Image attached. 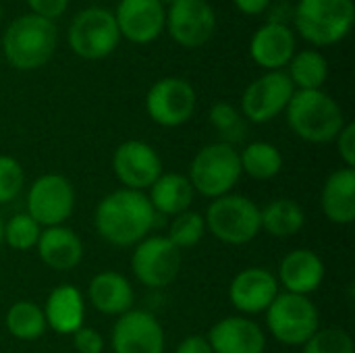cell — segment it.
I'll return each instance as SVG.
<instances>
[{
  "label": "cell",
  "instance_id": "6da1fadb",
  "mask_svg": "<svg viewBox=\"0 0 355 353\" xmlns=\"http://www.w3.org/2000/svg\"><path fill=\"white\" fill-rule=\"evenodd\" d=\"M98 235L116 248L137 246L156 223V212L144 191L116 189L100 200L94 214Z\"/></svg>",
  "mask_w": 355,
  "mask_h": 353
},
{
  "label": "cell",
  "instance_id": "7a4b0ae2",
  "mask_svg": "<svg viewBox=\"0 0 355 353\" xmlns=\"http://www.w3.org/2000/svg\"><path fill=\"white\" fill-rule=\"evenodd\" d=\"M56 44L58 31L54 21L25 12L6 25L0 54L17 71H35L54 56Z\"/></svg>",
  "mask_w": 355,
  "mask_h": 353
},
{
  "label": "cell",
  "instance_id": "3957f363",
  "mask_svg": "<svg viewBox=\"0 0 355 353\" xmlns=\"http://www.w3.org/2000/svg\"><path fill=\"white\" fill-rule=\"evenodd\" d=\"M293 31L308 44L329 48L343 42L355 23L354 0H297L291 10Z\"/></svg>",
  "mask_w": 355,
  "mask_h": 353
},
{
  "label": "cell",
  "instance_id": "277c9868",
  "mask_svg": "<svg viewBox=\"0 0 355 353\" xmlns=\"http://www.w3.org/2000/svg\"><path fill=\"white\" fill-rule=\"evenodd\" d=\"M285 114L291 131L310 144L335 141L347 123L339 102L322 89L295 92Z\"/></svg>",
  "mask_w": 355,
  "mask_h": 353
},
{
  "label": "cell",
  "instance_id": "5b68a950",
  "mask_svg": "<svg viewBox=\"0 0 355 353\" xmlns=\"http://www.w3.org/2000/svg\"><path fill=\"white\" fill-rule=\"evenodd\" d=\"M121 40L112 10L98 4L79 10L67 29L69 48L83 60H102L110 56Z\"/></svg>",
  "mask_w": 355,
  "mask_h": 353
},
{
  "label": "cell",
  "instance_id": "8992f818",
  "mask_svg": "<svg viewBox=\"0 0 355 353\" xmlns=\"http://www.w3.org/2000/svg\"><path fill=\"white\" fill-rule=\"evenodd\" d=\"M241 177L239 152L223 141L202 148L189 166V183L193 191L204 198H223L227 196Z\"/></svg>",
  "mask_w": 355,
  "mask_h": 353
},
{
  "label": "cell",
  "instance_id": "52a82bcc",
  "mask_svg": "<svg viewBox=\"0 0 355 353\" xmlns=\"http://www.w3.org/2000/svg\"><path fill=\"white\" fill-rule=\"evenodd\" d=\"M206 229L223 243L245 246L258 237L260 208L245 196H223L212 200L206 212Z\"/></svg>",
  "mask_w": 355,
  "mask_h": 353
},
{
  "label": "cell",
  "instance_id": "ba28073f",
  "mask_svg": "<svg viewBox=\"0 0 355 353\" xmlns=\"http://www.w3.org/2000/svg\"><path fill=\"white\" fill-rule=\"evenodd\" d=\"M266 325L277 341L285 345H304L320 329V316L310 298L279 293L266 310Z\"/></svg>",
  "mask_w": 355,
  "mask_h": 353
},
{
  "label": "cell",
  "instance_id": "9c48e42d",
  "mask_svg": "<svg viewBox=\"0 0 355 353\" xmlns=\"http://www.w3.org/2000/svg\"><path fill=\"white\" fill-rule=\"evenodd\" d=\"M198 106L193 85L183 77H162L146 94L148 117L166 129L185 125Z\"/></svg>",
  "mask_w": 355,
  "mask_h": 353
},
{
  "label": "cell",
  "instance_id": "30bf717a",
  "mask_svg": "<svg viewBox=\"0 0 355 353\" xmlns=\"http://www.w3.org/2000/svg\"><path fill=\"white\" fill-rule=\"evenodd\" d=\"M164 31L181 48H202L216 31V10L208 0H175L166 6Z\"/></svg>",
  "mask_w": 355,
  "mask_h": 353
},
{
  "label": "cell",
  "instance_id": "8fae6325",
  "mask_svg": "<svg viewBox=\"0 0 355 353\" xmlns=\"http://www.w3.org/2000/svg\"><path fill=\"white\" fill-rule=\"evenodd\" d=\"M293 94L295 87L285 71H266L245 87L241 96V114L250 123L264 125L285 112Z\"/></svg>",
  "mask_w": 355,
  "mask_h": 353
},
{
  "label": "cell",
  "instance_id": "7c38bea8",
  "mask_svg": "<svg viewBox=\"0 0 355 353\" xmlns=\"http://www.w3.org/2000/svg\"><path fill=\"white\" fill-rule=\"evenodd\" d=\"M75 208V191L62 175H42L27 191V214L40 227H60Z\"/></svg>",
  "mask_w": 355,
  "mask_h": 353
},
{
  "label": "cell",
  "instance_id": "4fadbf2b",
  "mask_svg": "<svg viewBox=\"0 0 355 353\" xmlns=\"http://www.w3.org/2000/svg\"><path fill=\"white\" fill-rule=\"evenodd\" d=\"M131 270L141 285L162 289L171 285L181 270V250L166 237H146L133 250Z\"/></svg>",
  "mask_w": 355,
  "mask_h": 353
},
{
  "label": "cell",
  "instance_id": "5bb4252c",
  "mask_svg": "<svg viewBox=\"0 0 355 353\" xmlns=\"http://www.w3.org/2000/svg\"><path fill=\"white\" fill-rule=\"evenodd\" d=\"M112 171L125 189L144 191L162 175V160L150 144L129 139L114 150Z\"/></svg>",
  "mask_w": 355,
  "mask_h": 353
},
{
  "label": "cell",
  "instance_id": "9a60e30c",
  "mask_svg": "<svg viewBox=\"0 0 355 353\" xmlns=\"http://www.w3.org/2000/svg\"><path fill=\"white\" fill-rule=\"evenodd\" d=\"M112 15L121 37L139 46L158 40L166 23V6L160 0H119Z\"/></svg>",
  "mask_w": 355,
  "mask_h": 353
},
{
  "label": "cell",
  "instance_id": "2e32d148",
  "mask_svg": "<svg viewBox=\"0 0 355 353\" xmlns=\"http://www.w3.org/2000/svg\"><path fill=\"white\" fill-rule=\"evenodd\" d=\"M114 353H164V331L154 314L129 310L112 327Z\"/></svg>",
  "mask_w": 355,
  "mask_h": 353
},
{
  "label": "cell",
  "instance_id": "e0dca14e",
  "mask_svg": "<svg viewBox=\"0 0 355 353\" xmlns=\"http://www.w3.org/2000/svg\"><path fill=\"white\" fill-rule=\"evenodd\" d=\"M297 52V35L289 23L266 21L250 40V58L264 71H285Z\"/></svg>",
  "mask_w": 355,
  "mask_h": 353
},
{
  "label": "cell",
  "instance_id": "ac0fdd59",
  "mask_svg": "<svg viewBox=\"0 0 355 353\" xmlns=\"http://www.w3.org/2000/svg\"><path fill=\"white\" fill-rule=\"evenodd\" d=\"M277 295H279V281L270 270L262 266H252L237 273L229 287V300L233 308L239 310L241 314L266 312Z\"/></svg>",
  "mask_w": 355,
  "mask_h": 353
},
{
  "label": "cell",
  "instance_id": "d6986e66",
  "mask_svg": "<svg viewBox=\"0 0 355 353\" xmlns=\"http://www.w3.org/2000/svg\"><path fill=\"white\" fill-rule=\"evenodd\" d=\"M212 353H264L266 335L264 331L245 316H227L218 320L208 337Z\"/></svg>",
  "mask_w": 355,
  "mask_h": 353
},
{
  "label": "cell",
  "instance_id": "ffe728a7",
  "mask_svg": "<svg viewBox=\"0 0 355 353\" xmlns=\"http://www.w3.org/2000/svg\"><path fill=\"white\" fill-rule=\"evenodd\" d=\"M277 281L287 289V293L308 298L324 281V262L312 250H293L281 260Z\"/></svg>",
  "mask_w": 355,
  "mask_h": 353
},
{
  "label": "cell",
  "instance_id": "44dd1931",
  "mask_svg": "<svg viewBox=\"0 0 355 353\" xmlns=\"http://www.w3.org/2000/svg\"><path fill=\"white\" fill-rule=\"evenodd\" d=\"M42 262L58 273L73 270L83 258V243L79 235L67 227H48L40 233L35 243Z\"/></svg>",
  "mask_w": 355,
  "mask_h": 353
},
{
  "label": "cell",
  "instance_id": "7402d4cb",
  "mask_svg": "<svg viewBox=\"0 0 355 353\" xmlns=\"http://www.w3.org/2000/svg\"><path fill=\"white\" fill-rule=\"evenodd\" d=\"M44 310L46 325L58 335H73L83 327L85 300L73 285H60L50 291Z\"/></svg>",
  "mask_w": 355,
  "mask_h": 353
},
{
  "label": "cell",
  "instance_id": "603a6c76",
  "mask_svg": "<svg viewBox=\"0 0 355 353\" xmlns=\"http://www.w3.org/2000/svg\"><path fill=\"white\" fill-rule=\"evenodd\" d=\"M87 295H89V304L106 316H121L129 312L135 300L131 283L121 273L114 270L98 273L89 281Z\"/></svg>",
  "mask_w": 355,
  "mask_h": 353
},
{
  "label": "cell",
  "instance_id": "cb8c5ba5",
  "mask_svg": "<svg viewBox=\"0 0 355 353\" xmlns=\"http://www.w3.org/2000/svg\"><path fill=\"white\" fill-rule=\"evenodd\" d=\"M322 212L335 225L355 221V169H339L329 175L322 187Z\"/></svg>",
  "mask_w": 355,
  "mask_h": 353
},
{
  "label": "cell",
  "instance_id": "d4e9b609",
  "mask_svg": "<svg viewBox=\"0 0 355 353\" xmlns=\"http://www.w3.org/2000/svg\"><path fill=\"white\" fill-rule=\"evenodd\" d=\"M148 200L156 214L177 216V214L189 210V206L193 202V187L185 175L162 173L150 187Z\"/></svg>",
  "mask_w": 355,
  "mask_h": 353
},
{
  "label": "cell",
  "instance_id": "484cf974",
  "mask_svg": "<svg viewBox=\"0 0 355 353\" xmlns=\"http://www.w3.org/2000/svg\"><path fill=\"white\" fill-rule=\"evenodd\" d=\"M285 73L291 79L295 92L322 89L324 81L329 79V62L320 50L308 48L293 54Z\"/></svg>",
  "mask_w": 355,
  "mask_h": 353
},
{
  "label": "cell",
  "instance_id": "4316f807",
  "mask_svg": "<svg viewBox=\"0 0 355 353\" xmlns=\"http://www.w3.org/2000/svg\"><path fill=\"white\" fill-rule=\"evenodd\" d=\"M306 216L302 206L295 200L279 198L266 204L260 210V229H264L268 235L285 239L304 229Z\"/></svg>",
  "mask_w": 355,
  "mask_h": 353
},
{
  "label": "cell",
  "instance_id": "83f0119b",
  "mask_svg": "<svg viewBox=\"0 0 355 353\" xmlns=\"http://www.w3.org/2000/svg\"><path fill=\"white\" fill-rule=\"evenodd\" d=\"M241 173L258 181H268L277 177L283 169V154L277 146L268 141H254L239 152Z\"/></svg>",
  "mask_w": 355,
  "mask_h": 353
},
{
  "label": "cell",
  "instance_id": "f1b7e54d",
  "mask_svg": "<svg viewBox=\"0 0 355 353\" xmlns=\"http://www.w3.org/2000/svg\"><path fill=\"white\" fill-rule=\"evenodd\" d=\"M46 327L44 310L29 300L12 304L6 312V329L19 341H37Z\"/></svg>",
  "mask_w": 355,
  "mask_h": 353
},
{
  "label": "cell",
  "instance_id": "f546056e",
  "mask_svg": "<svg viewBox=\"0 0 355 353\" xmlns=\"http://www.w3.org/2000/svg\"><path fill=\"white\" fill-rule=\"evenodd\" d=\"M210 123L220 135V141L233 148L248 135V121L243 119L241 110L231 102H214L210 106Z\"/></svg>",
  "mask_w": 355,
  "mask_h": 353
},
{
  "label": "cell",
  "instance_id": "4dcf8cb0",
  "mask_svg": "<svg viewBox=\"0 0 355 353\" xmlns=\"http://www.w3.org/2000/svg\"><path fill=\"white\" fill-rule=\"evenodd\" d=\"M206 233V223L204 216L200 212L193 210H185L177 216H173L171 229H168V241L177 248V250H187L193 248L202 241Z\"/></svg>",
  "mask_w": 355,
  "mask_h": 353
},
{
  "label": "cell",
  "instance_id": "1f68e13d",
  "mask_svg": "<svg viewBox=\"0 0 355 353\" xmlns=\"http://www.w3.org/2000/svg\"><path fill=\"white\" fill-rule=\"evenodd\" d=\"M42 227L25 212V214H15L6 225H4V235L2 241H6L8 248L25 252L35 248L37 239H40Z\"/></svg>",
  "mask_w": 355,
  "mask_h": 353
},
{
  "label": "cell",
  "instance_id": "d6a6232c",
  "mask_svg": "<svg viewBox=\"0 0 355 353\" xmlns=\"http://www.w3.org/2000/svg\"><path fill=\"white\" fill-rule=\"evenodd\" d=\"M304 353H355V345L343 329H318L304 343Z\"/></svg>",
  "mask_w": 355,
  "mask_h": 353
},
{
  "label": "cell",
  "instance_id": "836d02e7",
  "mask_svg": "<svg viewBox=\"0 0 355 353\" xmlns=\"http://www.w3.org/2000/svg\"><path fill=\"white\" fill-rule=\"evenodd\" d=\"M25 183V173L23 166L10 158V156H0V204L12 202Z\"/></svg>",
  "mask_w": 355,
  "mask_h": 353
},
{
  "label": "cell",
  "instance_id": "e575fe53",
  "mask_svg": "<svg viewBox=\"0 0 355 353\" xmlns=\"http://www.w3.org/2000/svg\"><path fill=\"white\" fill-rule=\"evenodd\" d=\"M73 345L79 353H102L104 337L92 327H81L73 333Z\"/></svg>",
  "mask_w": 355,
  "mask_h": 353
},
{
  "label": "cell",
  "instance_id": "d590c367",
  "mask_svg": "<svg viewBox=\"0 0 355 353\" xmlns=\"http://www.w3.org/2000/svg\"><path fill=\"white\" fill-rule=\"evenodd\" d=\"M337 141V150L341 160L345 162L347 169H355V125L354 123H345L343 129L339 131V135L335 137Z\"/></svg>",
  "mask_w": 355,
  "mask_h": 353
},
{
  "label": "cell",
  "instance_id": "8d00e7d4",
  "mask_svg": "<svg viewBox=\"0 0 355 353\" xmlns=\"http://www.w3.org/2000/svg\"><path fill=\"white\" fill-rule=\"evenodd\" d=\"M25 2H27L31 15H37L42 19L54 21V19L64 15V10L69 8L71 0H25Z\"/></svg>",
  "mask_w": 355,
  "mask_h": 353
},
{
  "label": "cell",
  "instance_id": "74e56055",
  "mask_svg": "<svg viewBox=\"0 0 355 353\" xmlns=\"http://www.w3.org/2000/svg\"><path fill=\"white\" fill-rule=\"evenodd\" d=\"M272 0H233V6L245 17H258L268 12Z\"/></svg>",
  "mask_w": 355,
  "mask_h": 353
},
{
  "label": "cell",
  "instance_id": "f35d334b",
  "mask_svg": "<svg viewBox=\"0 0 355 353\" xmlns=\"http://www.w3.org/2000/svg\"><path fill=\"white\" fill-rule=\"evenodd\" d=\"M175 353H212V350H210L206 337H202V335H191V337L183 339V341L177 345Z\"/></svg>",
  "mask_w": 355,
  "mask_h": 353
},
{
  "label": "cell",
  "instance_id": "ab89813d",
  "mask_svg": "<svg viewBox=\"0 0 355 353\" xmlns=\"http://www.w3.org/2000/svg\"><path fill=\"white\" fill-rule=\"evenodd\" d=\"M2 235H4V221L0 216V243H2Z\"/></svg>",
  "mask_w": 355,
  "mask_h": 353
},
{
  "label": "cell",
  "instance_id": "60d3db41",
  "mask_svg": "<svg viewBox=\"0 0 355 353\" xmlns=\"http://www.w3.org/2000/svg\"><path fill=\"white\" fill-rule=\"evenodd\" d=\"M160 2H162V4H164V6H168V4H173V2H175V0H160Z\"/></svg>",
  "mask_w": 355,
  "mask_h": 353
},
{
  "label": "cell",
  "instance_id": "b9f144b4",
  "mask_svg": "<svg viewBox=\"0 0 355 353\" xmlns=\"http://www.w3.org/2000/svg\"><path fill=\"white\" fill-rule=\"evenodd\" d=\"M0 21H2V4H0Z\"/></svg>",
  "mask_w": 355,
  "mask_h": 353
},
{
  "label": "cell",
  "instance_id": "7bdbcfd3",
  "mask_svg": "<svg viewBox=\"0 0 355 353\" xmlns=\"http://www.w3.org/2000/svg\"><path fill=\"white\" fill-rule=\"evenodd\" d=\"M0 67H2V54H0Z\"/></svg>",
  "mask_w": 355,
  "mask_h": 353
}]
</instances>
